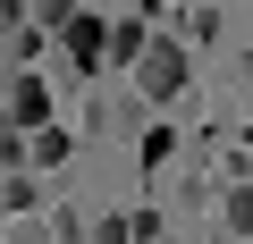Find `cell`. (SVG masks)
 Returning <instances> with one entry per match:
<instances>
[{"label":"cell","mask_w":253,"mask_h":244,"mask_svg":"<svg viewBox=\"0 0 253 244\" xmlns=\"http://www.w3.org/2000/svg\"><path fill=\"white\" fill-rule=\"evenodd\" d=\"M59 160H68V135L42 127V135H34V169H59Z\"/></svg>","instance_id":"6"},{"label":"cell","mask_w":253,"mask_h":244,"mask_svg":"<svg viewBox=\"0 0 253 244\" xmlns=\"http://www.w3.org/2000/svg\"><path fill=\"white\" fill-rule=\"evenodd\" d=\"M135 93H144V101H177V93H186V51H177L169 34H152V51L135 59Z\"/></svg>","instance_id":"1"},{"label":"cell","mask_w":253,"mask_h":244,"mask_svg":"<svg viewBox=\"0 0 253 244\" xmlns=\"http://www.w3.org/2000/svg\"><path fill=\"white\" fill-rule=\"evenodd\" d=\"M144 51H152V26H144V17H118V26H110V59H118V68H135Z\"/></svg>","instance_id":"4"},{"label":"cell","mask_w":253,"mask_h":244,"mask_svg":"<svg viewBox=\"0 0 253 244\" xmlns=\"http://www.w3.org/2000/svg\"><path fill=\"white\" fill-rule=\"evenodd\" d=\"M26 9H34V0H0V17H26Z\"/></svg>","instance_id":"8"},{"label":"cell","mask_w":253,"mask_h":244,"mask_svg":"<svg viewBox=\"0 0 253 244\" xmlns=\"http://www.w3.org/2000/svg\"><path fill=\"white\" fill-rule=\"evenodd\" d=\"M59 51H68L76 68H101V59H110V26H101V17H76V26L59 34Z\"/></svg>","instance_id":"3"},{"label":"cell","mask_w":253,"mask_h":244,"mask_svg":"<svg viewBox=\"0 0 253 244\" xmlns=\"http://www.w3.org/2000/svg\"><path fill=\"white\" fill-rule=\"evenodd\" d=\"M26 17H34V34H51V42H59V34H68V26L84 17V9H76V0H34Z\"/></svg>","instance_id":"5"},{"label":"cell","mask_w":253,"mask_h":244,"mask_svg":"<svg viewBox=\"0 0 253 244\" xmlns=\"http://www.w3.org/2000/svg\"><path fill=\"white\" fill-rule=\"evenodd\" d=\"M0 127H17V135L34 127V135H42V127H51V84H42V76H17V84H9V118H0Z\"/></svg>","instance_id":"2"},{"label":"cell","mask_w":253,"mask_h":244,"mask_svg":"<svg viewBox=\"0 0 253 244\" xmlns=\"http://www.w3.org/2000/svg\"><path fill=\"white\" fill-rule=\"evenodd\" d=\"M228 227H236V236H253V185H236V194H228Z\"/></svg>","instance_id":"7"},{"label":"cell","mask_w":253,"mask_h":244,"mask_svg":"<svg viewBox=\"0 0 253 244\" xmlns=\"http://www.w3.org/2000/svg\"><path fill=\"white\" fill-rule=\"evenodd\" d=\"M9 244H51V236H34V227H17V236H9Z\"/></svg>","instance_id":"9"}]
</instances>
